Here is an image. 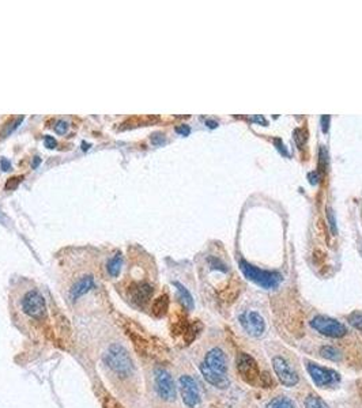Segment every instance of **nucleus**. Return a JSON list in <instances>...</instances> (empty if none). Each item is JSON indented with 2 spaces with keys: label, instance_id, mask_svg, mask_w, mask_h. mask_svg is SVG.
<instances>
[{
  "label": "nucleus",
  "instance_id": "1",
  "mask_svg": "<svg viewBox=\"0 0 362 408\" xmlns=\"http://www.w3.org/2000/svg\"><path fill=\"white\" fill-rule=\"evenodd\" d=\"M240 270L244 273V276L247 277L248 280L256 283L258 286L266 290H272L276 288L282 283V275L279 272L275 271H266L262 270L256 266H252L251 263H248L247 260L241 259L240 260Z\"/></svg>",
  "mask_w": 362,
  "mask_h": 408
},
{
  "label": "nucleus",
  "instance_id": "2",
  "mask_svg": "<svg viewBox=\"0 0 362 408\" xmlns=\"http://www.w3.org/2000/svg\"><path fill=\"white\" fill-rule=\"evenodd\" d=\"M104 361L108 363L110 369L115 371L116 374L121 375V377L130 375L132 369H134V364H132V359L130 357V354L127 353L126 348L123 347V346H119V344L110 346L109 350L105 354Z\"/></svg>",
  "mask_w": 362,
  "mask_h": 408
},
{
  "label": "nucleus",
  "instance_id": "3",
  "mask_svg": "<svg viewBox=\"0 0 362 408\" xmlns=\"http://www.w3.org/2000/svg\"><path fill=\"white\" fill-rule=\"evenodd\" d=\"M309 324L315 331H317L318 333L327 337L340 339L347 333V329L342 322L335 320L332 317H328V316H316V317H313Z\"/></svg>",
  "mask_w": 362,
  "mask_h": 408
},
{
  "label": "nucleus",
  "instance_id": "4",
  "mask_svg": "<svg viewBox=\"0 0 362 408\" xmlns=\"http://www.w3.org/2000/svg\"><path fill=\"white\" fill-rule=\"evenodd\" d=\"M307 370L313 382L318 388H329L340 381V375L338 371L328 369V367H323V366L313 363V362H308Z\"/></svg>",
  "mask_w": 362,
  "mask_h": 408
},
{
  "label": "nucleus",
  "instance_id": "5",
  "mask_svg": "<svg viewBox=\"0 0 362 408\" xmlns=\"http://www.w3.org/2000/svg\"><path fill=\"white\" fill-rule=\"evenodd\" d=\"M237 370L241 378L249 385L259 384L260 378V370H259L258 362L247 353H240L237 357Z\"/></svg>",
  "mask_w": 362,
  "mask_h": 408
},
{
  "label": "nucleus",
  "instance_id": "6",
  "mask_svg": "<svg viewBox=\"0 0 362 408\" xmlns=\"http://www.w3.org/2000/svg\"><path fill=\"white\" fill-rule=\"evenodd\" d=\"M22 309L28 316L36 320H41L46 312L45 299L37 290H32L25 294L22 299Z\"/></svg>",
  "mask_w": 362,
  "mask_h": 408
},
{
  "label": "nucleus",
  "instance_id": "7",
  "mask_svg": "<svg viewBox=\"0 0 362 408\" xmlns=\"http://www.w3.org/2000/svg\"><path fill=\"white\" fill-rule=\"evenodd\" d=\"M180 393L184 404L189 408H195L200 403V393L196 381L191 375H181L180 380Z\"/></svg>",
  "mask_w": 362,
  "mask_h": 408
},
{
  "label": "nucleus",
  "instance_id": "8",
  "mask_svg": "<svg viewBox=\"0 0 362 408\" xmlns=\"http://www.w3.org/2000/svg\"><path fill=\"white\" fill-rule=\"evenodd\" d=\"M155 388L159 397L166 402H173L176 399L175 381L169 371L164 369H157L155 371Z\"/></svg>",
  "mask_w": 362,
  "mask_h": 408
},
{
  "label": "nucleus",
  "instance_id": "9",
  "mask_svg": "<svg viewBox=\"0 0 362 408\" xmlns=\"http://www.w3.org/2000/svg\"><path fill=\"white\" fill-rule=\"evenodd\" d=\"M272 367L275 370V374L278 377V380L282 385L285 386H294L298 384V375L294 370L291 369V366L287 363V361L282 357H274L272 358Z\"/></svg>",
  "mask_w": 362,
  "mask_h": 408
},
{
  "label": "nucleus",
  "instance_id": "10",
  "mask_svg": "<svg viewBox=\"0 0 362 408\" xmlns=\"http://www.w3.org/2000/svg\"><path fill=\"white\" fill-rule=\"evenodd\" d=\"M240 322H241L242 328L247 331L248 335L251 336L259 337L262 336L266 329V322L262 316L259 315L258 312H245L240 316Z\"/></svg>",
  "mask_w": 362,
  "mask_h": 408
},
{
  "label": "nucleus",
  "instance_id": "11",
  "mask_svg": "<svg viewBox=\"0 0 362 408\" xmlns=\"http://www.w3.org/2000/svg\"><path fill=\"white\" fill-rule=\"evenodd\" d=\"M204 363L207 364L210 369L215 370L218 373H222V374H226V371H227V359H226V355L218 347L210 350L209 353L206 354Z\"/></svg>",
  "mask_w": 362,
  "mask_h": 408
},
{
  "label": "nucleus",
  "instance_id": "12",
  "mask_svg": "<svg viewBox=\"0 0 362 408\" xmlns=\"http://www.w3.org/2000/svg\"><path fill=\"white\" fill-rule=\"evenodd\" d=\"M200 373H202V375L204 377V380L207 381L209 384H211L213 386H215V388H218V389H226V388H229L230 386V380L227 378V375L226 374H222V373H218V371H215V370L210 369L207 364L202 363L200 364Z\"/></svg>",
  "mask_w": 362,
  "mask_h": 408
},
{
  "label": "nucleus",
  "instance_id": "13",
  "mask_svg": "<svg viewBox=\"0 0 362 408\" xmlns=\"http://www.w3.org/2000/svg\"><path fill=\"white\" fill-rule=\"evenodd\" d=\"M130 294L134 302H136L137 305H144L147 304L148 299L153 295V287L147 283H136L131 286Z\"/></svg>",
  "mask_w": 362,
  "mask_h": 408
},
{
  "label": "nucleus",
  "instance_id": "14",
  "mask_svg": "<svg viewBox=\"0 0 362 408\" xmlns=\"http://www.w3.org/2000/svg\"><path fill=\"white\" fill-rule=\"evenodd\" d=\"M94 284H95V283H94V277L91 276V275L81 277V279L72 286L71 291H70V297H71V299H74V301L78 298H81L82 295L89 293V291L94 287Z\"/></svg>",
  "mask_w": 362,
  "mask_h": 408
},
{
  "label": "nucleus",
  "instance_id": "15",
  "mask_svg": "<svg viewBox=\"0 0 362 408\" xmlns=\"http://www.w3.org/2000/svg\"><path fill=\"white\" fill-rule=\"evenodd\" d=\"M168 309H169V297L166 294H164V295H161V297H158V298L154 301L151 312H153V315L155 317L161 318V317H164L168 313Z\"/></svg>",
  "mask_w": 362,
  "mask_h": 408
},
{
  "label": "nucleus",
  "instance_id": "16",
  "mask_svg": "<svg viewBox=\"0 0 362 408\" xmlns=\"http://www.w3.org/2000/svg\"><path fill=\"white\" fill-rule=\"evenodd\" d=\"M176 287H177V291H179V298H180V302L182 304V306L188 310H192L195 304H193V298L191 293L188 291L187 288L184 287L180 282H173Z\"/></svg>",
  "mask_w": 362,
  "mask_h": 408
},
{
  "label": "nucleus",
  "instance_id": "17",
  "mask_svg": "<svg viewBox=\"0 0 362 408\" xmlns=\"http://www.w3.org/2000/svg\"><path fill=\"white\" fill-rule=\"evenodd\" d=\"M202 328H203V325L199 322V321H195V322H188L187 328H185V331H184V340H185V343L187 344H191V343L198 337V335L200 333V331H202Z\"/></svg>",
  "mask_w": 362,
  "mask_h": 408
},
{
  "label": "nucleus",
  "instance_id": "18",
  "mask_svg": "<svg viewBox=\"0 0 362 408\" xmlns=\"http://www.w3.org/2000/svg\"><path fill=\"white\" fill-rule=\"evenodd\" d=\"M121 264H123V256L121 253H117L109 261H108V272H109L110 276L116 277L119 275V272L121 270Z\"/></svg>",
  "mask_w": 362,
  "mask_h": 408
},
{
  "label": "nucleus",
  "instance_id": "19",
  "mask_svg": "<svg viewBox=\"0 0 362 408\" xmlns=\"http://www.w3.org/2000/svg\"><path fill=\"white\" fill-rule=\"evenodd\" d=\"M266 408H296L293 400L286 396H278L272 399L271 402L266 406Z\"/></svg>",
  "mask_w": 362,
  "mask_h": 408
},
{
  "label": "nucleus",
  "instance_id": "20",
  "mask_svg": "<svg viewBox=\"0 0 362 408\" xmlns=\"http://www.w3.org/2000/svg\"><path fill=\"white\" fill-rule=\"evenodd\" d=\"M304 404H305V408H329L328 404L324 402L321 397H318L315 393L308 395Z\"/></svg>",
  "mask_w": 362,
  "mask_h": 408
},
{
  "label": "nucleus",
  "instance_id": "21",
  "mask_svg": "<svg viewBox=\"0 0 362 408\" xmlns=\"http://www.w3.org/2000/svg\"><path fill=\"white\" fill-rule=\"evenodd\" d=\"M320 354L324 359H328V361H339L340 359V351L334 346H323L320 348Z\"/></svg>",
  "mask_w": 362,
  "mask_h": 408
},
{
  "label": "nucleus",
  "instance_id": "22",
  "mask_svg": "<svg viewBox=\"0 0 362 408\" xmlns=\"http://www.w3.org/2000/svg\"><path fill=\"white\" fill-rule=\"evenodd\" d=\"M347 320H349V322H350L351 325L354 326L356 329L362 332V312H360V310L353 312L351 315H349Z\"/></svg>",
  "mask_w": 362,
  "mask_h": 408
},
{
  "label": "nucleus",
  "instance_id": "23",
  "mask_svg": "<svg viewBox=\"0 0 362 408\" xmlns=\"http://www.w3.org/2000/svg\"><path fill=\"white\" fill-rule=\"evenodd\" d=\"M259 384H260V386H262V388H271V386H274V380H272V375L270 374L269 371L260 373Z\"/></svg>",
  "mask_w": 362,
  "mask_h": 408
},
{
  "label": "nucleus",
  "instance_id": "24",
  "mask_svg": "<svg viewBox=\"0 0 362 408\" xmlns=\"http://www.w3.org/2000/svg\"><path fill=\"white\" fill-rule=\"evenodd\" d=\"M308 139V132L305 130H301V128H298V130L294 131V140H296V143L298 144V146L301 147L305 144V141H307Z\"/></svg>",
  "mask_w": 362,
  "mask_h": 408
},
{
  "label": "nucleus",
  "instance_id": "25",
  "mask_svg": "<svg viewBox=\"0 0 362 408\" xmlns=\"http://www.w3.org/2000/svg\"><path fill=\"white\" fill-rule=\"evenodd\" d=\"M327 218H328L329 227L334 235L338 234V226H336V218H335V212L332 211V208H327Z\"/></svg>",
  "mask_w": 362,
  "mask_h": 408
},
{
  "label": "nucleus",
  "instance_id": "26",
  "mask_svg": "<svg viewBox=\"0 0 362 408\" xmlns=\"http://www.w3.org/2000/svg\"><path fill=\"white\" fill-rule=\"evenodd\" d=\"M328 155H327V150L323 146L320 147V152H318V165L321 170H325L327 168V161H328Z\"/></svg>",
  "mask_w": 362,
  "mask_h": 408
},
{
  "label": "nucleus",
  "instance_id": "27",
  "mask_svg": "<svg viewBox=\"0 0 362 408\" xmlns=\"http://www.w3.org/2000/svg\"><path fill=\"white\" fill-rule=\"evenodd\" d=\"M209 261H210V264L213 266L214 270H218V271H222V272H227V268H226L225 264H224L222 261L218 260V259H215V257H209Z\"/></svg>",
  "mask_w": 362,
  "mask_h": 408
},
{
  "label": "nucleus",
  "instance_id": "28",
  "mask_svg": "<svg viewBox=\"0 0 362 408\" xmlns=\"http://www.w3.org/2000/svg\"><path fill=\"white\" fill-rule=\"evenodd\" d=\"M320 123H321V130H323V132L324 134H327V132H328L329 123H331V116H328V114L321 116V117H320Z\"/></svg>",
  "mask_w": 362,
  "mask_h": 408
},
{
  "label": "nucleus",
  "instance_id": "29",
  "mask_svg": "<svg viewBox=\"0 0 362 408\" xmlns=\"http://www.w3.org/2000/svg\"><path fill=\"white\" fill-rule=\"evenodd\" d=\"M165 141V137L162 134H159V132H155V134H153L151 135V143L153 144H155V146H159V144H162Z\"/></svg>",
  "mask_w": 362,
  "mask_h": 408
},
{
  "label": "nucleus",
  "instance_id": "30",
  "mask_svg": "<svg viewBox=\"0 0 362 408\" xmlns=\"http://www.w3.org/2000/svg\"><path fill=\"white\" fill-rule=\"evenodd\" d=\"M21 181H22V177H14V179H11L10 181H7L6 188L7 189H15Z\"/></svg>",
  "mask_w": 362,
  "mask_h": 408
},
{
  "label": "nucleus",
  "instance_id": "31",
  "mask_svg": "<svg viewBox=\"0 0 362 408\" xmlns=\"http://www.w3.org/2000/svg\"><path fill=\"white\" fill-rule=\"evenodd\" d=\"M44 143H45V147H46V148H55V147L57 146V141L53 139V136H49V135L45 136Z\"/></svg>",
  "mask_w": 362,
  "mask_h": 408
},
{
  "label": "nucleus",
  "instance_id": "32",
  "mask_svg": "<svg viewBox=\"0 0 362 408\" xmlns=\"http://www.w3.org/2000/svg\"><path fill=\"white\" fill-rule=\"evenodd\" d=\"M55 131L57 132V134H64L67 131V123L66 121H63V120H59L57 123H56L55 125Z\"/></svg>",
  "mask_w": 362,
  "mask_h": 408
},
{
  "label": "nucleus",
  "instance_id": "33",
  "mask_svg": "<svg viewBox=\"0 0 362 408\" xmlns=\"http://www.w3.org/2000/svg\"><path fill=\"white\" fill-rule=\"evenodd\" d=\"M176 132H177V134H180V135H182V136H188L189 135V132H191V128L185 124L179 125V127H176Z\"/></svg>",
  "mask_w": 362,
  "mask_h": 408
},
{
  "label": "nucleus",
  "instance_id": "34",
  "mask_svg": "<svg viewBox=\"0 0 362 408\" xmlns=\"http://www.w3.org/2000/svg\"><path fill=\"white\" fill-rule=\"evenodd\" d=\"M308 179H309V181H311V184L312 185L317 184V180H318L317 172H311V173L308 174Z\"/></svg>",
  "mask_w": 362,
  "mask_h": 408
},
{
  "label": "nucleus",
  "instance_id": "35",
  "mask_svg": "<svg viewBox=\"0 0 362 408\" xmlns=\"http://www.w3.org/2000/svg\"><path fill=\"white\" fill-rule=\"evenodd\" d=\"M251 120H252L253 123H259V124H262V125H269L267 120L264 119L263 116H253Z\"/></svg>",
  "mask_w": 362,
  "mask_h": 408
},
{
  "label": "nucleus",
  "instance_id": "36",
  "mask_svg": "<svg viewBox=\"0 0 362 408\" xmlns=\"http://www.w3.org/2000/svg\"><path fill=\"white\" fill-rule=\"evenodd\" d=\"M1 169H3L4 172H7V170H10V169H11V163L8 162L6 158H3V159H1Z\"/></svg>",
  "mask_w": 362,
  "mask_h": 408
},
{
  "label": "nucleus",
  "instance_id": "37",
  "mask_svg": "<svg viewBox=\"0 0 362 408\" xmlns=\"http://www.w3.org/2000/svg\"><path fill=\"white\" fill-rule=\"evenodd\" d=\"M275 143H276V144H278V150H280V151H282V154H283V155H289V152H287V150H285V148H283V144H282V141L279 140V139H276V140H275Z\"/></svg>",
  "mask_w": 362,
  "mask_h": 408
},
{
  "label": "nucleus",
  "instance_id": "38",
  "mask_svg": "<svg viewBox=\"0 0 362 408\" xmlns=\"http://www.w3.org/2000/svg\"><path fill=\"white\" fill-rule=\"evenodd\" d=\"M206 125H207L209 128H217V127H218V123L214 121V120H207V121H206Z\"/></svg>",
  "mask_w": 362,
  "mask_h": 408
},
{
  "label": "nucleus",
  "instance_id": "39",
  "mask_svg": "<svg viewBox=\"0 0 362 408\" xmlns=\"http://www.w3.org/2000/svg\"><path fill=\"white\" fill-rule=\"evenodd\" d=\"M40 163H41V158H40V157H34L33 165H32V166H33V169H37V168H39Z\"/></svg>",
  "mask_w": 362,
  "mask_h": 408
},
{
  "label": "nucleus",
  "instance_id": "40",
  "mask_svg": "<svg viewBox=\"0 0 362 408\" xmlns=\"http://www.w3.org/2000/svg\"><path fill=\"white\" fill-rule=\"evenodd\" d=\"M82 148H83V150H85V151H86V150H89V148H90V144H89V143H85V141H83V143H82Z\"/></svg>",
  "mask_w": 362,
  "mask_h": 408
}]
</instances>
